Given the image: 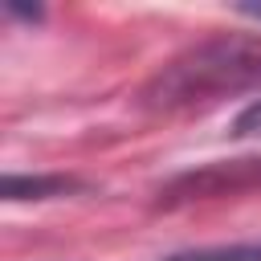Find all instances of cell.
<instances>
[{
	"label": "cell",
	"instance_id": "cell-1",
	"mask_svg": "<svg viewBox=\"0 0 261 261\" xmlns=\"http://www.w3.org/2000/svg\"><path fill=\"white\" fill-rule=\"evenodd\" d=\"M261 86V41L257 37H208L171 57L147 86L143 106L151 110H196Z\"/></svg>",
	"mask_w": 261,
	"mask_h": 261
},
{
	"label": "cell",
	"instance_id": "cell-2",
	"mask_svg": "<svg viewBox=\"0 0 261 261\" xmlns=\"http://www.w3.org/2000/svg\"><path fill=\"white\" fill-rule=\"evenodd\" d=\"M261 184V159H237V163H216L192 175H179L163 196L171 200H192V196H220V192H237V188H253Z\"/></svg>",
	"mask_w": 261,
	"mask_h": 261
},
{
	"label": "cell",
	"instance_id": "cell-3",
	"mask_svg": "<svg viewBox=\"0 0 261 261\" xmlns=\"http://www.w3.org/2000/svg\"><path fill=\"white\" fill-rule=\"evenodd\" d=\"M82 192V179L73 175H4V200H53Z\"/></svg>",
	"mask_w": 261,
	"mask_h": 261
},
{
	"label": "cell",
	"instance_id": "cell-4",
	"mask_svg": "<svg viewBox=\"0 0 261 261\" xmlns=\"http://www.w3.org/2000/svg\"><path fill=\"white\" fill-rule=\"evenodd\" d=\"M159 261H261V241L245 245H200V249H179Z\"/></svg>",
	"mask_w": 261,
	"mask_h": 261
},
{
	"label": "cell",
	"instance_id": "cell-5",
	"mask_svg": "<svg viewBox=\"0 0 261 261\" xmlns=\"http://www.w3.org/2000/svg\"><path fill=\"white\" fill-rule=\"evenodd\" d=\"M228 135H232V139H253V135H261V98H253V102L232 118Z\"/></svg>",
	"mask_w": 261,
	"mask_h": 261
},
{
	"label": "cell",
	"instance_id": "cell-6",
	"mask_svg": "<svg viewBox=\"0 0 261 261\" xmlns=\"http://www.w3.org/2000/svg\"><path fill=\"white\" fill-rule=\"evenodd\" d=\"M4 12H8V16H20V20H33V24H37V20L45 16V12L37 8V4H33V8H20V4H12V0L4 4Z\"/></svg>",
	"mask_w": 261,
	"mask_h": 261
},
{
	"label": "cell",
	"instance_id": "cell-7",
	"mask_svg": "<svg viewBox=\"0 0 261 261\" xmlns=\"http://www.w3.org/2000/svg\"><path fill=\"white\" fill-rule=\"evenodd\" d=\"M237 12L249 16V20H261V4H237Z\"/></svg>",
	"mask_w": 261,
	"mask_h": 261
}]
</instances>
